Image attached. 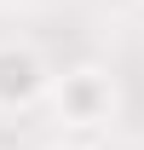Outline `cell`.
Segmentation results:
<instances>
[{
  "label": "cell",
  "instance_id": "6da1fadb",
  "mask_svg": "<svg viewBox=\"0 0 144 150\" xmlns=\"http://www.w3.org/2000/svg\"><path fill=\"white\" fill-rule=\"evenodd\" d=\"M52 110L69 133H98L121 110V87H115V75L104 64H69L52 81Z\"/></svg>",
  "mask_w": 144,
  "mask_h": 150
},
{
  "label": "cell",
  "instance_id": "7a4b0ae2",
  "mask_svg": "<svg viewBox=\"0 0 144 150\" xmlns=\"http://www.w3.org/2000/svg\"><path fill=\"white\" fill-rule=\"evenodd\" d=\"M52 64L29 40H0V115H23L52 98Z\"/></svg>",
  "mask_w": 144,
  "mask_h": 150
},
{
  "label": "cell",
  "instance_id": "3957f363",
  "mask_svg": "<svg viewBox=\"0 0 144 150\" xmlns=\"http://www.w3.org/2000/svg\"><path fill=\"white\" fill-rule=\"evenodd\" d=\"M46 150H98V144H92V139H52Z\"/></svg>",
  "mask_w": 144,
  "mask_h": 150
}]
</instances>
